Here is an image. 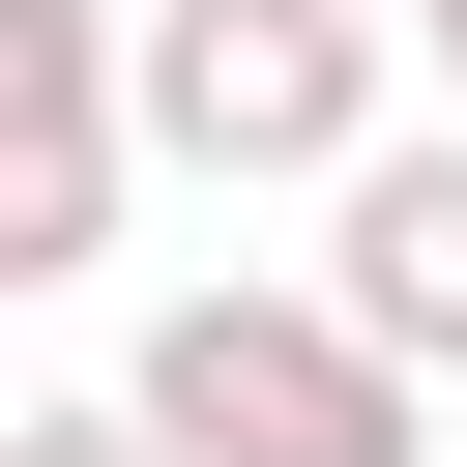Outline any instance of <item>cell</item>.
<instances>
[{"mask_svg":"<svg viewBox=\"0 0 467 467\" xmlns=\"http://www.w3.org/2000/svg\"><path fill=\"white\" fill-rule=\"evenodd\" d=\"M175 438H234V467H379V379L292 350V321H204V350H175Z\"/></svg>","mask_w":467,"mask_h":467,"instance_id":"6da1fadb","label":"cell"},{"mask_svg":"<svg viewBox=\"0 0 467 467\" xmlns=\"http://www.w3.org/2000/svg\"><path fill=\"white\" fill-rule=\"evenodd\" d=\"M321 88H350L321 0H204V29H175V117H204V146H321Z\"/></svg>","mask_w":467,"mask_h":467,"instance_id":"7a4b0ae2","label":"cell"},{"mask_svg":"<svg viewBox=\"0 0 467 467\" xmlns=\"http://www.w3.org/2000/svg\"><path fill=\"white\" fill-rule=\"evenodd\" d=\"M88 234V88H58V29L0 0V263H58Z\"/></svg>","mask_w":467,"mask_h":467,"instance_id":"3957f363","label":"cell"},{"mask_svg":"<svg viewBox=\"0 0 467 467\" xmlns=\"http://www.w3.org/2000/svg\"><path fill=\"white\" fill-rule=\"evenodd\" d=\"M379 321H467V175H379Z\"/></svg>","mask_w":467,"mask_h":467,"instance_id":"277c9868","label":"cell"},{"mask_svg":"<svg viewBox=\"0 0 467 467\" xmlns=\"http://www.w3.org/2000/svg\"><path fill=\"white\" fill-rule=\"evenodd\" d=\"M29 467H146V438H29Z\"/></svg>","mask_w":467,"mask_h":467,"instance_id":"5b68a950","label":"cell"}]
</instances>
